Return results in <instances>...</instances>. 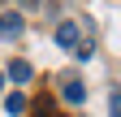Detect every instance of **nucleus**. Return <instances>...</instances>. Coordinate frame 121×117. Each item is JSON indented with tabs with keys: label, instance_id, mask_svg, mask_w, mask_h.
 <instances>
[{
	"label": "nucleus",
	"instance_id": "f257e3e1",
	"mask_svg": "<svg viewBox=\"0 0 121 117\" xmlns=\"http://www.w3.org/2000/svg\"><path fill=\"white\" fill-rule=\"evenodd\" d=\"M56 43H60V48H78V43H82V26L78 22H60L56 26Z\"/></svg>",
	"mask_w": 121,
	"mask_h": 117
},
{
	"label": "nucleus",
	"instance_id": "f03ea898",
	"mask_svg": "<svg viewBox=\"0 0 121 117\" xmlns=\"http://www.w3.org/2000/svg\"><path fill=\"white\" fill-rule=\"evenodd\" d=\"M60 100H65V104H82V100H86V87L82 82H65V87H60Z\"/></svg>",
	"mask_w": 121,
	"mask_h": 117
},
{
	"label": "nucleus",
	"instance_id": "7ed1b4c3",
	"mask_svg": "<svg viewBox=\"0 0 121 117\" xmlns=\"http://www.w3.org/2000/svg\"><path fill=\"white\" fill-rule=\"evenodd\" d=\"M30 74H35V69H30L26 61H13V65H9V78H13V82H30Z\"/></svg>",
	"mask_w": 121,
	"mask_h": 117
},
{
	"label": "nucleus",
	"instance_id": "20e7f679",
	"mask_svg": "<svg viewBox=\"0 0 121 117\" xmlns=\"http://www.w3.org/2000/svg\"><path fill=\"white\" fill-rule=\"evenodd\" d=\"M17 31H22V18H17V13H13V18H0V35H4V39H13Z\"/></svg>",
	"mask_w": 121,
	"mask_h": 117
},
{
	"label": "nucleus",
	"instance_id": "39448f33",
	"mask_svg": "<svg viewBox=\"0 0 121 117\" xmlns=\"http://www.w3.org/2000/svg\"><path fill=\"white\" fill-rule=\"evenodd\" d=\"M4 108H9V113H26V95H22V91H13V95L4 100Z\"/></svg>",
	"mask_w": 121,
	"mask_h": 117
},
{
	"label": "nucleus",
	"instance_id": "423d86ee",
	"mask_svg": "<svg viewBox=\"0 0 121 117\" xmlns=\"http://www.w3.org/2000/svg\"><path fill=\"white\" fill-rule=\"evenodd\" d=\"M112 117H121V87L112 91Z\"/></svg>",
	"mask_w": 121,
	"mask_h": 117
},
{
	"label": "nucleus",
	"instance_id": "0eeeda50",
	"mask_svg": "<svg viewBox=\"0 0 121 117\" xmlns=\"http://www.w3.org/2000/svg\"><path fill=\"white\" fill-rule=\"evenodd\" d=\"M0 87H4V74H0Z\"/></svg>",
	"mask_w": 121,
	"mask_h": 117
}]
</instances>
